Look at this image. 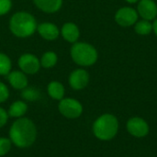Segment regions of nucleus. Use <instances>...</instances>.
I'll return each mask as SVG.
<instances>
[{"mask_svg":"<svg viewBox=\"0 0 157 157\" xmlns=\"http://www.w3.org/2000/svg\"><path fill=\"white\" fill-rule=\"evenodd\" d=\"M93 133L101 141H109L113 139L119 131L118 119L109 113L98 117L93 123Z\"/></svg>","mask_w":157,"mask_h":157,"instance_id":"nucleus-3","label":"nucleus"},{"mask_svg":"<svg viewBox=\"0 0 157 157\" xmlns=\"http://www.w3.org/2000/svg\"><path fill=\"white\" fill-rule=\"evenodd\" d=\"M70 53L73 61L81 66L93 65L98 60L97 50L86 42H75Z\"/></svg>","mask_w":157,"mask_h":157,"instance_id":"nucleus-4","label":"nucleus"},{"mask_svg":"<svg viewBox=\"0 0 157 157\" xmlns=\"http://www.w3.org/2000/svg\"><path fill=\"white\" fill-rule=\"evenodd\" d=\"M126 129L131 135L136 138L145 137L149 133L148 123L146 122L145 120L139 118V117H133L127 121Z\"/></svg>","mask_w":157,"mask_h":157,"instance_id":"nucleus-6","label":"nucleus"},{"mask_svg":"<svg viewBox=\"0 0 157 157\" xmlns=\"http://www.w3.org/2000/svg\"><path fill=\"white\" fill-rule=\"evenodd\" d=\"M11 0H0V16L6 15L11 9Z\"/></svg>","mask_w":157,"mask_h":157,"instance_id":"nucleus-22","label":"nucleus"},{"mask_svg":"<svg viewBox=\"0 0 157 157\" xmlns=\"http://www.w3.org/2000/svg\"><path fill=\"white\" fill-rule=\"evenodd\" d=\"M9 97V90L7 88V86L0 82V103H3L5 102Z\"/></svg>","mask_w":157,"mask_h":157,"instance_id":"nucleus-23","label":"nucleus"},{"mask_svg":"<svg viewBox=\"0 0 157 157\" xmlns=\"http://www.w3.org/2000/svg\"><path fill=\"white\" fill-rule=\"evenodd\" d=\"M58 109L60 113L67 119H77L83 113L82 104L71 98H63L60 100L58 105Z\"/></svg>","mask_w":157,"mask_h":157,"instance_id":"nucleus-5","label":"nucleus"},{"mask_svg":"<svg viewBox=\"0 0 157 157\" xmlns=\"http://www.w3.org/2000/svg\"><path fill=\"white\" fill-rule=\"evenodd\" d=\"M28 111V105L22 101V100H17L13 102L8 109V116L16 119L22 118Z\"/></svg>","mask_w":157,"mask_h":157,"instance_id":"nucleus-15","label":"nucleus"},{"mask_svg":"<svg viewBox=\"0 0 157 157\" xmlns=\"http://www.w3.org/2000/svg\"><path fill=\"white\" fill-rule=\"evenodd\" d=\"M6 78L11 86L17 90H22L28 86V78L22 71L10 72L6 75Z\"/></svg>","mask_w":157,"mask_h":157,"instance_id":"nucleus-12","label":"nucleus"},{"mask_svg":"<svg viewBox=\"0 0 157 157\" xmlns=\"http://www.w3.org/2000/svg\"><path fill=\"white\" fill-rule=\"evenodd\" d=\"M47 91L49 96L55 100H61L64 97V86H63V84L57 81H52L49 83L47 86Z\"/></svg>","mask_w":157,"mask_h":157,"instance_id":"nucleus-16","label":"nucleus"},{"mask_svg":"<svg viewBox=\"0 0 157 157\" xmlns=\"http://www.w3.org/2000/svg\"><path fill=\"white\" fill-rule=\"evenodd\" d=\"M57 61H58V57H57V54L55 52H47L41 56L40 63L41 67L48 69V68L53 67L57 63Z\"/></svg>","mask_w":157,"mask_h":157,"instance_id":"nucleus-17","label":"nucleus"},{"mask_svg":"<svg viewBox=\"0 0 157 157\" xmlns=\"http://www.w3.org/2000/svg\"><path fill=\"white\" fill-rule=\"evenodd\" d=\"M89 82V75L84 69H76L70 74L69 85L75 90L84 89Z\"/></svg>","mask_w":157,"mask_h":157,"instance_id":"nucleus-9","label":"nucleus"},{"mask_svg":"<svg viewBox=\"0 0 157 157\" xmlns=\"http://www.w3.org/2000/svg\"><path fill=\"white\" fill-rule=\"evenodd\" d=\"M12 146V142L10 141L9 138L6 137H1L0 138V157L5 156L7 155L11 149Z\"/></svg>","mask_w":157,"mask_h":157,"instance_id":"nucleus-21","label":"nucleus"},{"mask_svg":"<svg viewBox=\"0 0 157 157\" xmlns=\"http://www.w3.org/2000/svg\"><path fill=\"white\" fill-rule=\"evenodd\" d=\"M138 13L145 20H152L157 16V5L153 0H141L138 4Z\"/></svg>","mask_w":157,"mask_h":157,"instance_id":"nucleus-10","label":"nucleus"},{"mask_svg":"<svg viewBox=\"0 0 157 157\" xmlns=\"http://www.w3.org/2000/svg\"><path fill=\"white\" fill-rule=\"evenodd\" d=\"M134 29H135V32L140 35H148L153 30V25L151 24L149 20L144 19L136 23Z\"/></svg>","mask_w":157,"mask_h":157,"instance_id":"nucleus-19","label":"nucleus"},{"mask_svg":"<svg viewBox=\"0 0 157 157\" xmlns=\"http://www.w3.org/2000/svg\"><path fill=\"white\" fill-rule=\"evenodd\" d=\"M153 30L155 31V33L156 34L157 36V19L155 20V22H154V24H153Z\"/></svg>","mask_w":157,"mask_h":157,"instance_id":"nucleus-25","label":"nucleus"},{"mask_svg":"<svg viewBox=\"0 0 157 157\" xmlns=\"http://www.w3.org/2000/svg\"><path fill=\"white\" fill-rule=\"evenodd\" d=\"M61 32H62L63 38L65 40H67L68 42H71V43L76 42V40H78L79 35H80L78 27L75 24L72 23V22L65 23L63 26Z\"/></svg>","mask_w":157,"mask_h":157,"instance_id":"nucleus-13","label":"nucleus"},{"mask_svg":"<svg viewBox=\"0 0 157 157\" xmlns=\"http://www.w3.org/2000/svg\"><path fill=\"white\" fill-rule=\"evenodd\" d=\"M35 6L45 13L57 12L63 4V0H33Z\"/></svg>","mask_w":157,"mask_h":157,"instance_id":"nucleus-14","label":"nucleus"},{"mask_svg":"<svg viewBox=\"0 0 157 157\" xmlns=\"http://www.w3.org/2000/svg\"><path fill=\"white\" fill-rule=\"evenodd\" d=\"M37 138V128L34 122L28 118H19L13 122L9 129V139L12 144L18 148L31 146Z\"/></svg>","mask_w":157,"mask_h":157,"instance_id":"nucleus-1","label":"nucleus"},{"mask_svg":"<svg viewBox=\"0 0 157 157\" xmlns=\"http://www.w3.org/2000/svg\"><path fill=\"white\" fill-rule=\"evenodd\" d=\"M37 22L35 17L24 11L14 14L9 21V29L11 32L18 38H27L31 36L37 29Z\"/></svg>","mask_w":157,"mask_h":157,"instance_id":"nucleus-2","label":"nucleus"},{"mask_svg":"<svg viewBox=\"0 0 157 157\" xmlns=\"http://www.w3.org/2000/svg\"><path fill=\"white\" fill-rule=\"evenodd\" d=\"M11 61L9 57L0 52V75H7L11 70Z\"/></svg>","mask_w":157,"mask_h":157,"instance_id":"nucleus-20","label":"nucleus"},{"mask_svg":"<svg viewBox=\"0 0 157 157\" xmlns=\"http://www.w3.org/2000/svg\"><path fill=\"white\" fill-rule=\"evenodd\" d=\"M126 1H127V2H129V3H132H132H136L138 0H126Z\"/></svg>","mask_w":157,"mask_h":157,"instance_id":"nucleus-26","label":"nucleus"},{"mask_svg":"<svg viewBox=\"0 0 157 157\" xmlns=\"http://www.w3.org/2000/svg\"><path fill=\"white\" fill-rule=\"evenodd\" d=\"M8 117H9L8 113L3 108L0 107V128L4 127L8 121Z\"/></svg>","mask_w":157,"mask_h":157,"instance_id":"nucleus-24","label":"nucleus"},{"mask_svg":"<svg viewBox=\"0 0 157 157\" xmlns=\"http://www.w3.org/2000/svg\"><path fill=\"white\" fill-rule=\"evenodd\" d=\"M137 19H138V13L136 12V10L128 6L120 8L115 15L116 22L122 27L132 26L136 23Z\"/></svg>","mask_w":157,"mask_h":157,"instance_id":"nucleus-8","label":"nucleus"},{"mask_svg":"<svg viewBox=\"0 0 157 157\" xmlns=\"http://www.w3.org/2000/svg\"><path fill=\"white\" fill-rule=\"evenodd\" d=\"M37 30L39 34L47 40H54L59 36V29L56 25L49 22H44L37 27Z\"/></svg>","mask_w":157,"mask_h":157,"instance_id":"nucleus-11","label":"nucleus"},{"mask_svg":"<svg viewBox=\"0 0 157 157\" xmlns=\"http://www.w3.org/2000/svg\"><path fill=\"white\" fill-rule=\"evenodd\" d=\"M18 66L24 74L34 75L40 70V63L35 55L30 53H25L19 57Z\"/></svg>","mask_w":157,"mask_h":157,"instance_id":"nucleus-7","label":"nucleus"},{"mask_svg":"<svg viewBox=\"0 0 157 157\" xmlns=\"http://www.w3.org/2000/svg\"><path fill=\"white\" fill-rule=\"evenodd\" d=\"M21 97L23 99H25L27 101H35L40 98V93L35 87H28L27 86L26 88L22 89Z\"/></svg>","mask_w":157,"mask_h":157,"instance_id":"nucleus-18","label":"nucleus"}]
</instances>
